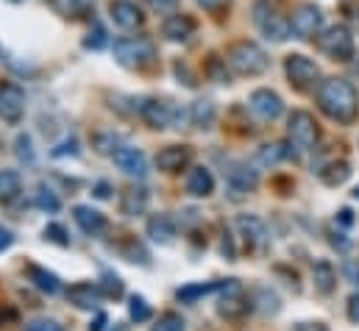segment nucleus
Segmentation results:
<instances>
[{
    "label": "nucleus",
    "mask_w": 359,
    "mask_h": 331,
    "mask_svg": "<svg viewBox=\"0 0 359 331\" xmlns=\"http://www.w3.org/2000/svg\"><path fill=\"white\" fill-rule=\"evenodd\" d=\"M343 11H346L348 22H351L354 28H359V3L357 0H346V3H343Z\"/></svg>",
    "instance_id": "40"
},
{
    "label": "nucleus",
    "mask_w": 359,
    "mask_h": 331,
    "mask_svg": "<svg viewBox=\"0 0 359 331\" xmlns=\"http://www.w3.org/2000/svg\"><path fill=\"white\" fill-rule=\"evenodd\" d=\"M154 11H162V14H170V11H176V6H179V0H145Z\"/></svg>",
    "instance_id": "39"
},
{
    "label": "nucleus",
    "mask_w": 359,
    "mask_h": 331,
    "mask_svg": "<svg viewBox=\"0 0 359 331\" xmlns=\"http://www.w3.org/2000/svg\"><path fill=\"white\" fill-rule=\"evenodd\" d=\"M73 217H76L79 229L84 234H90V237H100L106 231V217L97 209H92V206H76L73 209Z\"/></svg>",
    "instance_id": "19"
},
{
    "label": "nucleus",
    "mask_w": 359,
    "mask_h": 331,
    "mask_svg": "<svg viewBox=\"0 0 359 331\" xmlns=\"http://www.w3.org/2000/svg\"><path fill=\"white\" fill-rule=\"evenodd\" d=\"M348 175H351L348 162H332L329 167L320 170V181H323L326 187H340V184L348 181Z\"/></svg>",
    "instance_id": "29"
},
{
    "label": "nucleus",
    "mask_w": 359,
    "mask_h": 331,
    "mask_svg": "<svg viewBox=\"0 0 359 331\" xmlns=\"http://www.w3.org/2000/svg\"><path fill=\"white\" fill-rule=\"evenodd\" d=\"M354 198H359V187H357V189H354Z\"/></svg>",
    "instance_id": "47"
},
{
    "label": "nucleus",
    "mask_w": 359,
    "mask_h": 331,
    "mask_svg": "<svg viewBox=\"0 0 359 331\" xmlns=\"http://www.w3.org/2000/svg\"><path fill=\"white\" fill-rule=\"evenodd\" d=\"M100 290H103V295H106V298H120V295H123V281H120L114 273H103Z\"/></svg>",
    "instance_id": "34"
},
{
    "label": "nucleus",
    "mask_w": 359,
    "mask_h": 331,
    "mask_svg": "<svg viewBox=\"0 0 359 331\" xmlns=\"http://www.w3.org/2000/svg\"><path fill=\"white\" fill-rule=\"evenodd\" d=\"M148 201H151V192L145 187H128L120 195V212L126 217H137V215H142L148 209Z\"/></svg>",
    "instance_id": "18"
},
{
    "label": "nucleus",
    "mask_w": 359,
    "mask_h": 331,
    "mask_svg": "<svg viewBox=\"0 0 359 331\" xmlns=\"http://www.w3.org/2000/svg\"><path fill=\"white\" fill-rule=\"evenodd\" d=\"M312 281H315V290H318L320 295H332L334 287H337V270L332 267V262L320 259V262L315 264V270H312Z\"/></svg>",
    "instance_id": "23"
},
{
    "label": "nucleus",
    "mask_w": 359,
    "mask_h": 331,
    "mask_svg": "<svg viewBox=\"0 0 359 331\" xmlns=\"http://www.w3.org/2000/svg\"><path fill=\"white\" fill-rule=\"evenodd\" d=\"M103 326H106V315L100 312V315L95 318V326H90V331H103Z\"/></svg>",
    "instance_id": "46"
},
{
    "label": "nucleus",
    "mask_w": 359,
    "mask_h": 331,
    "mask_svg": "<svg viewBox=\"0 0 359 331\" xmlns=\"http://www.w3.org/2000/svg\"><path fill=\"white\" fill-rule=\"evenodd\" d=\"M109 14H111L114 25H120V28H126V31H131V28H140V25L145 22V14H142V8H140L137 3H131V0H111V6H109Z\"/></svg>",
    "instance_id": "14"
},
{
    "label": "nucleus",
    "mask_w": 359,
    "mask_h": 331,
    "mask_svg": "<svg viewBox=\"0 0 359 331\" xmlns=\"http://www.w3.org/2000/svg\"><path fill=\"white\" fill-rule=\"evenodd\" d=\"M11 245H14V234H11L8 229H3V226H0V253H3V250H8Z\"/></svg>",
    "instance_id": "41"
},
{
    "label": "nucleus",
    "mask_w": 359,
    "mask_h": 331,
    "mask_svg": "<svg viewBox=\"0 0 359 331\" xmlns=\"http://www.w3.org/2000/svg\"><path fill=\"white\" fill-rule=\"evenodd\" d=\"M148 237L154 243H162V245H170L176 240V220L170 215H154L148 220Z\"/></svg>",
    "instance_id": "22"
},
{
    "label": "nucleus",
    "mask_w": 359,
    "mask_h": 331,
    "mask_svg": "<svg viewBox=\"0 0 359 331\" xmlns=\"http://www.w3.org/2000/svg\"><path fill=\"white\" fill-rule=\"evenodd\" d=\"M284 73H287L290 86H295L298 92L312 89V86L318 83V79H320L318 65H315L312 59L301 56V53H292V56H287V59H284Z\"/></svg>",
    "instance_id": "8"
},
{
    "label": "nucleus",
    "mask_w": 359,
    "mask_h": 331,
    "mask_svg": "<svg viewBox=\"0 0 359 331\" xmlns=\"http://www.w3.org/2000/svg\"><path fill=\"white\" fill-rule=\"evenodd\" d=\"M20 192H22L20 173H17V170H0V203L17 201Z\"/></svg>",
    "instance_id": "27"
},
{
    "label": "nucleus",
    "mask_w": 359,
    "mask_h": 331,
    "mask_svg": "<svg viewBox=\"0 0 359 331\" xmlns=\"http://www.w3.org/2000/svg\"><path fill=\"white\" fill-rule=\"evenodd\" d=\"M128 315H131V320H137V323H145V320H151V306H148V301L145 298H140V295H134L131 298V304H128Z\"/></svg>",
    "instance_id": "31"
},
{
    "label": "nucleus",
    "mask_w": 359,
    "mask_h": 331,
    "mask_svg": "<svg viewBox=\"0 0 359 331\" xmlns=\"http://www.w3.org/2000/svg\"><path fill=\"white\" fill-rule=\"evenodd\" d=\"M226 181H229L231 192H237V195H248V192L257 189L259 175H257L254 167H248V165H231V170L226 173Z\"/></svg>",
    "instance_id": "17"
},
{
    "label": "nucleus",
    "mask_w": 359,
    "mask_h": 331,
    "mask_svg": "<svg viewBox=\"0 0 359 331\" xmlns=\"http://www.w3.org/2000/svg\"><path fill=\"white\" fill-rule=\"evenodd\" d=\"M17 156H20V159H28V162L34 159V151H31V137H25V134H22V137H17Z\"/></svg>",
    "instance_id": "37"
},
{
    "label": "nucleus",
    "mask_w": 359,
    "mask_h": 331,
    "mask_svg": "<svg viewBox=\"0 0 359 331\" xmlns=\"http://www.w3.org/2000/svg\"><path fill=\"white\" fill-rule=\"evenodd\" d=\"M237 229H240V234H243V243L251 250H259V253L268 250V245H270L268 229H265V223H262L257 215H240V217H237Z\"/></svg>",
    "instance_id": "9"
},
{
    "label": "nucleus",
    "mask_w": 359,
    "mask_h": 331,
    "mask_svg": "<svg viewBox=\"0 0 359 331\" xmlns=\"http://www.w3.org/2000/svg\"><path fill=\"white\" fill-rule=\"evenodd\" d=\"M25 112V92L17 83H0V117L6 123H20Z\"/></svg>",
    "instance_id": "10"
},
{
    "label": "nucleus",
    "mask_w": 359,
    "mask_h": 331,
    "mask_svg": "<svg viewBox=\"0 0 359 331\" xmlns=\"http://www.w3.org/2000/svg\"><path fill=\"white\" fill-rule=\"evenodd\" d=\"M151 331H187V323H184L181 315L168 312V315H162V318L156 320V326H154Z\"/></svg>",
    "instance_id": "32"
},
{
    "label": "nucleus",
    "mask_w": 359,
    "mask_h": 331,
    "mask_svg": "<svg viewBox=\"0 0 359 331\" xmlns=\"http://www.w3.org/2000/svg\"><path fill=\"white\" fill-rule=\"evenodd\" d=\"M67 298H70V304L73 306H79V309H97L100 304H103V290H100V284H90V281H81V284H73L70 287V292H67Z\"/></svg>",
    "instance_id": "16"
},
{
    "label": "nucleus",
    "mask_w": 359,
    "mask_h": 331,
    "mask_svg": "<svg viewBox=\"0 0 359 331\" xmlns=\"http://www.w3.org/2000/svg\"><path fill=\"white\" fill-rule=\"evenodd\" d=\"M251 112H254L259 120L273 123V120L281 117L284 103H281V97H278L273 89H257V92L251 95Z\"/></svg>",
    "instance_id": "12"
},
{
    "label": "nucleus",
    "mask_w": 359,
    "mask_h": 331,
    "mask_svg": "<svg viewBox=\"0 0 359 331\" xmlns=\"http://www.w3.org/2000/svg\"><path fill=\"white\" fill-rule=\"evenodd\" d=\"M348 320L359 323V295H351V301H348Z\"/></svg>",
    "instance_id": "42"
},
{
    "label": "nucleus",
    "mask_w": 359,
    "mask_h": 331,
    "mask_svg": "<svg viewBox=\"0 0 359 331\" xmlns=\"http://www.w3.org/2000/svg\"><path fill=\"white\" fill-rule=\"evenodd\" d=\"M318 106L320 112L340 123V126H351L359 114V97L354 83L346 79H326L318 86Z\"/></svg>",
    "instance_id": "1"
},
{
    "label": "nucleus",
    "mask_w": 359,
    "mask_h": 331,
    "mask_svg": "<svg viewBox=\"0 0 359 331\" xmlns=\"http://www.w3.org/2000/svg\"><path fill=\"white\" fill-rule=\"evenodd\" d=\"M45 240H50V243H56V245H62V248L70 245V237H67L65 226H59V223H48V229H45Z\"/></svg>",
    "instance_id": "36"
},
{
    "label": "nucleus",
    "mask_w": 359,
    "mask_h": 331,
    "mask_svg": "<svg viewBox=\"0 0 359 331\" xmlns=\"http://www.w3.org/2000/svg\"><path fill=\"white\" fill-rule=\"evenodd\" d=\"M84 48H87V50H100V48H106V28H103L100 22H95V28L87 34Z\"/></svg>",
    "instance_id": "35"
},
{
    "label": "nucleus",
    "mask_w": 359,
    "mask_h": 331,
    "mask_svg": "<svg viewBox=\"0 0 359 331\" xmlns=\"http://www.w3.org/2000/svg\"><path fill=\"white\" fill-rule=\"evenodd\" d=\"M140 117H142L151 128L162 131V128L173 126V120H176V109H173L168 100H142V106H140Z\"/></svg>",
    "instance_id": "11"
},
{
    "label": "nucleus",
    "mask_w": 359,
    "mask_h": 331,
    "mask_svg": "<svg viewBox=\"0 0 359 331\" xmlns=\"http://www.w3.org/2000/svg\"><path fill=\"white\" fill-rule=\"evenodd\" d=\"M36 206H39V209H45V212H59L62 201H59L48 187H39V192H36Z\"/></svg>",
    "instance_id": "33"
},
{
    "label": "nucleus",
    "mask_w": 359,
    "mask_h": 331,
    "mask_svg": "<svg viewBox=\"0 0 359 331\" xmlns=\"http://www.w3.org/2000/svg\"><path fill=\"white\" fill-rule=\"evenodd\" d=\"M48 3L65 20H79V17L90 14L92 6H95V0H48Z\"/></svg>",
    "instance_id": "24"
},
{
    "label": "nucleus",
    "mask_w": 359,
    "mask_h": 331,
    "mask_svg": "<svg viewBox=\"0 0 359 331\" xmlns=\"http://www.w3.org/2000/svg\"><path fill=\"white\" fill-rule=\"evenodd\" d=\"M109 189H111V187H109L106 181H100V184L95 187V195H97V198H109Z\"/></svg>",
    "instance_id": "45"
},
{
    "label": "nucleus",
    "mask_w": 359,
    "mask_h": 331,
    "mask_svg": "<svg viewBox=\"0 0 359 331\" xmlns=\"http://www.w3.org/2000/svg\"><path fill=\"white\" fill-rule=\"evenodd\" d=\"M287 137H290V148L298 156H306L309 151H315L318 145V123L309 112L295 109L290 114V126H287Z\"/></svg>",
    "instance_id": "4"
},
{
    "label": "nucleus",
    "mask_w": 359,
    "mask_h": 331,
    "mask_svg": "<svg viewBox=\"0 0 359 331\" xmlns=\"http://www.w3.org/2000/svg\"><path fill=\"white\" fill-rule=\"evenodd\" d=\"M28 278H31L42 292H48V295H56V292L62 290L59 276H56V273H50V270H45V267L31 264V267H28Z\"/></svg>",
    "instance_id": "26"
},
{
    "label": "nucleus",
    "mask_w": 359,
    "mask_h": 331,
    "mask_svg": "<svg viewBox=\"0 0 359 331\" xmlns=\"http://www.w3.org/2000/svg\"><path fill=\"white\" fill-rule=\"evenodd\" d=\"M292 331H329L323 323H298V326H292Z\"/></svg>",
    "instance_id": "43"
},
{
    "label": "nucleus",
    "mask_w": 359,
    "mask_h": 331,
    "mask_svg": "<svg viewBox=\"0 0 359 331\" xmlns=\"http://www.w3.org/2000/svg\"><path fill=\"white\" fill-rule=\"evenodd\" d=\"M14 3H17V0H14Z\"/></svg>",
    "instance_id": "48"
},
{
    "label": "nucleus",
    "mask_w": 359,
    "mask_h": 331,
    "mask_svg": "<svg viewBox=\"0 0 359 331\" xmlns=\"http://www.w3.org/2000/svg\"><path fill=\"white\" fill-rule=\"evenodd\" d=\"M287 156H290V148H287L284 142H270V145H262V148L257 151V165L276 167V165H281Z\"/></svg>",
    "instance_id": "28"
},
{
    "label": "nucleus",
    "mask_w": 359,
    "mask_h": 331,
    "mask_svg": "<svg viewBox=\"0 0 359 331\" xmlns=\"http://www.w3.org/2000/svg\"><path fill=\"white\" fill-rule=\"evenodd\" d=\"M320 28H323V11L315 3H301L290 17V34L295 39L309 42L320 34Z\"/></svg>",
    "instance_id": "7"
},
{
    "label": "nucleus",
    "mask_w": 359,
    "mask_h": 331,
    "mask_svg": "<svg viewBox=\"0 0 359 331\" xmlns=\"http://www.w3.org/2000/svg\"><path fill=\"white\" fill-rule=\"evenodd\" d=\"M226 62L237 76H262L270 65L268 53L257 42H248V39L234 42L226 53Z\"/></svg>",
    "instance_id": "2"
},
{
    "label": "nucleus",
    "mask_w": 359,
    "mask_h": 331,
    "mask_svg": "<svg viewBox=\"0 0 359 331\" xmlns=\"http://www.w3.org/2000/svg\"><path fill=\"white\" fill-rule=\"evenodd\" d=\"M318 50L334 62H351L354 59V36L346 25H332L318 36Z\"/></svg>",
    "instance_id": "5"
},
{
    "label": "nucleus",
    "mask_w": 359,
    "mask_h": 331,
    "mask_svg": "<svg viewBox=\"0 0 359 331\" xmlns=\"http://www.w3.org/2000/svg\"><path fill=\"white\" fill-rule=\"evenodd\" d=\"M254 22H257V28L262 31L265 39L284 42L290 36V20H284L270 0H257L254 3Z\"/></svg>",
    "instance_id": "6"
},
{
    "label": "nucleus",
    "mask_w": 359,
    "mask_h": 331,
    "mask_svg": "<svg viewBox=\"0 0 359 331\" xmlns=\"http://www.w3.org/2000/svg\"><path fill=\"white\" fill-rule=\"evenodd\" d=\"M111 159H114V165L120 167L126 175H134V178H145L148 175V159H145V154L140 148L123 145V148H117L111 154Z\"/></svg>",
    "instance_id": "13"
},
{
    "label": "nucleus",
    "mask_w": 359,
    "mask_h": 331,
    "mask_svg": "<svg viewBox=\"0 0 359 331\" xmlns=\"http://www.w3.org/2000/svg\"><path fill=\"white\" fill-rule=\"evenodd\" d=\"M223 3H226V0H198V6L206 8V11H217Z\"/></svg>",
    "instance_id": "44"
},
{
    "label": "nucleus",
    "mask_w": 359,
    "mask_h": 331,
    "mask_svg": "<svg viewBox=\"0 0 359 331\" xmlns=\"http://www.w3.org/2000/svg\"><path fill=\"white\" fill-rule=\"evenodd\" d=\"M187 192L192 198H209L215 192V175L206 167H192L187 175Z\"/></svg>",
    "instance_id": "21"
},
{
    "label": "nucleus",
    "mask_w": 359,
    "mask_h": 331,
    "mask_svg": "<svg viewBox=\"0 0 359 331\" xmlns=\"http://www.w3.org/2000/svg\"><path fill=\"white\" fill-rule=\"evenodd\" d=\"M162 34H165L170 42H187V39L195 34V20H192L189 14H173V17L165 20Z\"/></svg>",
    "instance_id": "20"
},
{
    "label": "nucleus",
    "mask_w": 359,
    "mask_h": 331,
    "mask_svg": "<svg viewBox=\"0 0 359 331\" xmlns=\"http://www.w3.org/2000/svg\"><path fill=\"white\" fill-rule=\"evenodd\" d=\"M220 287H223V284H217V281H212V284H187V287L179 290V301L195 304L201 295H209V292H215V290H220Z\"/></svg>",
    "instance_id": "30"
},
{
    "label": "nucleus",
    "mask_w": 359,
    "mask_h": 331,
    "mask_svg": "<svg viewBox=\"0 0 359 331\" xmlns=\"http://www.w3.org/2000/svg\"><path fill=\"white\" fill-rule=\"evenodd\" d=\"M192 159V148L189 145H168L156 154V167L162 173H181Z\"/></svg>",
    "instance_id": "15"
},
{
    "label": "nucleus",
    "mask_w": 359,
    "mask_h": 331,
    "mask_svg": "<svg viewBox=\"0 0 359 331\" xmlns=\"http://www.w3.org/2000/svg\"><path fill=\"white\" fill-rule=\"evenodd\" d=\"M156 59V48L145 36H128L114 42V62L126 70H145Z\"/></svg>",
    "instance_id": "3"
},
{
    "label": "nucleus",
    "mask_w": 359,
    "mask_h": 331,
    "mask_svg": "<svg viewBox=\"0 0 359 331\" xmlns=\"http://www.w3.org/2000/svg\"><path fill=\"white\" fill-rule=\"evenodd\" d=\"M25 331H65V326H59L56 320H34L25 326Z\"/></svg>",
    "instance_id": "38"
},
{
    "label": "nucleus",
    "mask_w": 359,
    "mask_h": 331,
    "mask_svg": "<svg viewBox=\"0 0 359 331\" xmlns=\"http://www.w3.org/2000/svg\"><path fill=\"white\" fill-rule=\"evenodd\" d=\"M215 117H217V109L212 100H195L189 106V123L195 128H212L215 126Z\"/></svg>",
    "instance_id": "25"
}]
</instances>
